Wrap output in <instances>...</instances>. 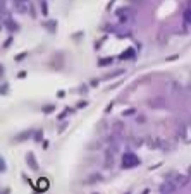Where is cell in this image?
<instances>
[{
	"instance_id": "obj_1",
	"label": "cell",
	"mask_w": 191,
	"mask_h": 194,
	"mask_svg": "<svg viewBox=\"0 0 191 194\" xmlns=\"http://www.w3.org/2000/svg\"><path fill=\"white\" fill-rule=\"evenodd\" d=\"M138 163H139L138 158L133 156V155H129V153H126L124 158H122V167H124V168H129L131 165H138Z\"/></svg>"
},
{
	"instance_id": "obj_2",
	"label": "cell",
	"mask_w": 191,
	"mask_h": 194,
	"mask_svg": "<svg viewBox=\"0 0 191 194\" xmlns=\"http://www.w3.org/2000/svg\"><path fill=\"white\" fill-rule=\"evenodd\" d=\"M105 167H112V163H114V148H109V150H105Z\"/></svg>"
},
{
	"instance_id": "obj_3",
	"label": "cell",
	"mask_w": 191,
	"mask_h": 194,
	"mask_svg": "<svg viewBox=\"0 0 191 194\" xmlns=\"http://www.w3.org/2000/svg\"><path fill=\"white\" fill-rule=\"evenodd\" d=\"M176 189V184L172 182V180H167V182H164L162 186H160V193L162 194H169V193H172Z\"/></svg>"
},
{
	"instance_id": "obj_4",
	"label": "cell",
	"mask_w": 191,
	"mask_h": 194,
	"mask_svg": "<svg viewBox=\"0 0 191 194\" xmlns=\"http://www.w3.org/2000/svg\"><path fill=\"white\" fill-rule=\"evenodd\" d=\"M98 180H102V175H100V174H93V175H90V177H88V180H86V182H88V184H95V182H98Z\"/></svg>"
},
{
	"instance_id": "obj_5",
	"label": "cell",
	"mask_w": 191,
	"mask_h": 194,
	"mask_svg": "<svg viewBox=\"0 0 191 194\" xmlns=\"http://www.w3.org/2000/svg\"><path fill=\"white\" fill-rule=\"evenodd\" d=\"M26 160H28V163L31 165V168H35V170L38 168V165H36V160H33V155H28V156H26Z\"/></svg>"
},
{
	"instance_id": "obj_6",
	"label": "cell",
	"mask_w": 191,
	"mask_h": 194,
	"mask_svg": "<svg viewBox=\"0 0 191 194\" xmlns=\"http://www.w3.org/2000/svg\"><path fill=\"white\" fill-rule=\"evenodd\" d=\"M184 184H188V179L183 177V175H179L177 177V186H184Z\"/></svg>"
},
{
	"instance_id": "obj_7",
	"label": "cell",
	"mask_w": 191,
	"mask_h": 194,
	"mask_svg": "<svg viewBox=\"0 0 191 194\" xmlns=\"http://www.w3.org/2000/svg\"><path fill=\"white\" fill-rule=\"evenodd\" d=\"M29 134H31L29 131H26V132H22V134H19V136H17V141H24V137H28Z\"/></svg>"
},
{
	"instance_id": "obj_8",
	"label": "cell",
	"mask_w": 191,
	"mask_h": 194,
	"mask_svg": "<svg viewBox=\"0 0 191 194\" xmlns=\"http://www.w3.org/2000/svg\"><path fill=\"white\" fill-rule=\"evenodd\" d=\"M43 110H45V112H47V114H48V110H54V105H48V107H45V108H43Z\"/></svg>"
},
{
	"instance_id": "obj_9",
	"label": "cell",
	"mask_w": 191,
	"mask_h": 194,
	"mask_svg": "<svg viewBox=\"0 0 191 194\" xmlns=\"http://www.w3.org/2000/svg\"><path fill=\"white\" fill-rule=\"evenodd\" d=\"M35 137H36V139H35V141H40V137H41V131H38V132H36V134H35Z\"/></svg>"
},
{
	"instance_id": "obj_10",
	"label": "cell",
	"mask_w": 191,
	"mask_h": 194,
	"mask_svg": "<svg viewBox=\"0 0 191 194\" xmlns=\"http://www.w3.org/2000/svg\"><path fill=\"white\" fill-rule=\"evenodd\" d=\"M40 187H47V182H45V179H41V182H40Z\"/></svg>"
}]
</instances>
